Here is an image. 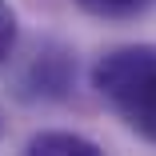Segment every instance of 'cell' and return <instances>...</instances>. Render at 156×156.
<instances>
[{"label": "cell", "instance_id": "6da1fadb", "mask_svg": "<svg viewBox=\"0 0 156 156\" xmlns=\"http://www.w3.org/2000/svg\"><path fill=\"white\" fill-rule=\"evenodd\" d=\"M92 84L132 132L156 144V48L152 44H128L100 56V64L92 68Z\"/></svg>", "mask_w": 156, "mask_h": 156}, {"label": "cell", "instance_id": "7a4b0ae2", "mask_svg": "<svg viewBox=\"0 0 156 156\" xmlns=\"http://www.w3.org/2000/svg\"><path fill=\"white\" fill-rule=\"evenodd\" d=\"M28 156H104V152L76 132H40L28 144Z\"/></svg>", "mask_w": 156, "mask_h": 156}, {"label": "cell", "instance_id": "277c9868", "mask_svg": "<svg viewBox=\"0 0 156 156\" xmlns=\"http://www.w3.org/2000/svg\"><path fill=\"white\" fill-rule=\"evenodd\" d=\"M16 44V12L8 0H0V60H4Z\"/></svg>", "mask_w": 156, "mask_h": 156}, {"label": "cell", "instance_id": "5b68a950", "mask_svg": "<svg viewBox=\"0 0 156 156\" xmlns=\"http://www.w3.org/2000/svg\"><path fill=\"white\" fill-rule=\"evenodd\" d=\"M0 136H4V112H0Z\"/></svg>", "mask_w": 156, "mask_h": 156}, {"label": "cell", "instance_id": "3957f363", "mask_svg": "<svg viewBox=\"0 0 156 156\" xmlns=\"http://www.w3.org/2000/svg\"><path fill=\"white\" fill-rule=\"evenodd\" d=\"M76 4L92 16H112V20H124V16H136L144 12L148 4H156V0H76Z\"/></svg>", "mask_w": 156, "mask_h": 156}]
</instances>
